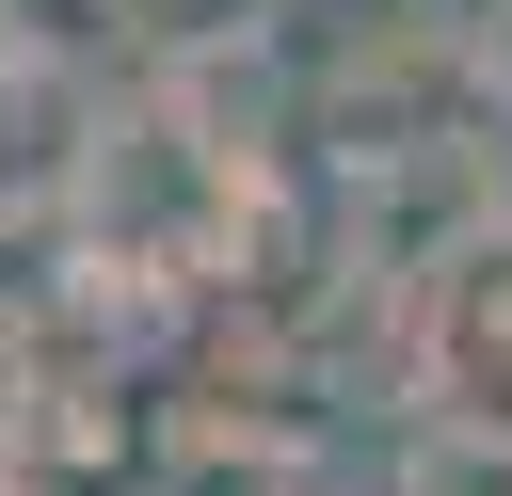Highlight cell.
Segmentation results:
<instances>
[{"label": "cell", "instance_id": "1", "mask_svg": "<svg viewBox=\"0 0 512 496\" xmlns=\"http://www.w3.org/2000/svg\"><path fill=\"white\" fill-rule=\"evenodd\" d=\"M96 16H128V0H0V48H64V32H96Z\"/></svg>", "mask_w": 512, "mask_h": 496}]
</instances>
